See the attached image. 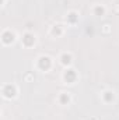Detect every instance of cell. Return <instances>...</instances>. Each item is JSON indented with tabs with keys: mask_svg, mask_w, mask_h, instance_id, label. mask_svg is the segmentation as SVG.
Instances as JSON below:
<instances>
[{
	"mask_svg": "<svg viewBox=\"0 0 119 120\" xmlns=\"http://www.w3.org/2000/svg\"><path fill=\"white\" fill-rule=\"evenodd\" d=\"M38 67L41 68V70H49L51 68V59L48 57V56H41L39 60H38Z\"/></svg>",
	"mask_w": 119,
	"mask_h": 120,
	"instance_id": "cell-1",
	"label": "cell"
},
{
	"mask_svg": "<svg viewBox=\"0 0 119 120\" xmlns=\"http://www.w3.org/2000/svg\"><path fill=\"white\" fill-rule=\"evenodd\" d=\"M23 43L25 45V46H31V45H34L35 43V36L30 34V32H27L24 36H23Z\"/></svg>",
	"mask_w": 119,
	"mask_h": 120,
	"instance_id": "cell-4",
	"label": "cell"
},
{
	"mask_svg": "<svg viewBox=\"0 0 119 120\" xmlns=\"http://www.w3.org/2000/svg\"><path fill=\"white\" fill-rule=\"evenodd\" d=\"M1 38H3V42L4 43H11L14 41V34L11 31H4L3 35H1Z\"/></svg>",
	"mask_w": 119,
	"mask_h": 120,
	"instance_id": "cell-5",
	"label": "cell"
},
{
	"mask_svg": "<svg viewBox=\"0 0 119 120\" xmlns=\"http://www.w3.org/2000/svg\"><path fill=\"white\" fill-rule=\"evenodd\" d=\"M76 77H77V74H76V71L74 70H66L64 71V75H63V78L67 81V82H73L74 80H76Z\"/></svg>",
	"mask_w": 119,
	"mask_h": 120,
	"instance_id": "cell-3",
	"label": "cell"
},
{
	"mask_svg": "<svg viewBox=\"0 0 119 120\" xmlns=\"http://www.w3.org/2000/svg\"><path fill=\"white\" fill-rule=\"evenodd\" d=\"M77 20H79V15H77L76 13H70V14L67 15V21H69V22H71V24H74Z\"/></svg>",
	"mask_w": 119,
	"mask_h": 120,
	"instance_id": "cell-9",
	"label": "cell"
},
{
	"mask_svg": "<svg viewBox=\"0 0 119 120\" xmlns=\"http://www.w3.org/2000/svg\"><path fill=\"white\" fill-rule=\"evenodd\" d=\"M16 87L14 85H11V84H7V85H4L3 87V95L6 96V98H13L14 95H16Z\"/></svg>",
	"mask_w": 119,
	"mask_h": 120,
	"instance_id": "cell-2",
	"label": "cell"
},
{
	"mask_svg": "<svg viewBox=\"0 0 119 120\" xmlns=\"http://www.w3.org/2000/svg\"><path fill=\"white\" fill-rule=\"evenodd\" d=\"M114 92H111V91H105L104 92V99H105V102H112L114 101Z\"/></svg>",
	"mask_w": 119,
	"mask_h": 120,
	"instance_id": "cell-7",
	"label": "cell"
},
{
	"mask_svg": "<svg viewBox=\"0 0 119 120\" xmlns=\"http://www.w3.org/2000/svg\"><path fill=\"white\" fill-rule=\"evenodd\" d=\"M59 101H60V103H62V105H66V103H69V101H70V96H69L67 94H60Z\"/></svg>",
	"mask_w": 119,
	"mask_h": 120,
	"instance_id": "cell-8",
	"label": "cell"
},
{
	"mask_svg": "<svg viewBox=\"0 0 119 120\" xmlns=\"http://www.w3.org/2000/svg\"><path fill=\"white\" fill-rule=\"evenodd\" d=\"M104 11H105V10H104V7H101V6L95 7V14H97V15H102V14H104Z\"/></svg>",
	"mask_w": 119,
	"mask_h": 120,
	"instance_id": "cell-11",
	"label": "cell"
},
{
	"mask_svg": "<svg viewBox=\"0 0 119 120\" xmlns=\"http://www.w3.org/2000/svg\"><path fill=\"white\" fill-rule=\"evenodd\" d=\"M52 34H53V35H60V34H62L60 25H55V27L52 28Z\"/></svg>",
	"mask_w": 119,
	"mask_h": 120,
	"instance_id": "cell-10",
	"label": "cell"
},
{
	"mask_svg": "<svg viewBox=\"0 0 119 120\" xmlns=\"http://www.w3.org/2000/svg\"><path fill=\"white\" fill-rule=\"evenodd\" d=\"M60 61H62V64H64V66L70 64V63H71V55H69V53H63V55L60 56Z\"/></svg>",
	"mask_w": 119,
	"mask_h": 120,
	"instance_id": "cell-6",
	"label": "cell"
}]
</instances>
